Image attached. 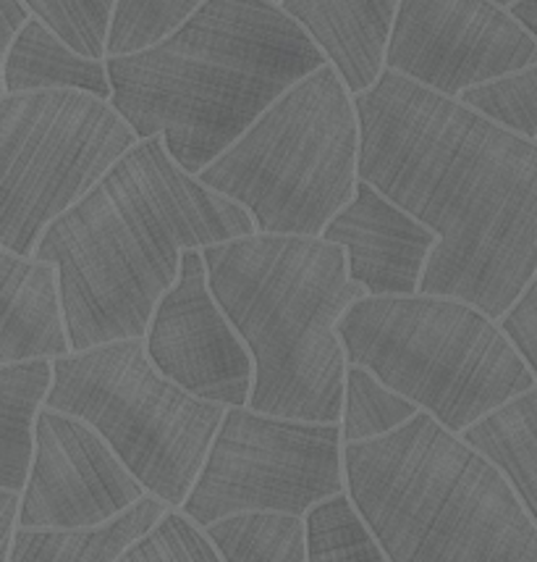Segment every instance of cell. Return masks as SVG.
<instances>
[{"instance_id":"cell-1","label":"cell","mask_w":537,"mask_h":562,"mask_svg":"<svg viewBox=\"0 0 537 562\" xmlns=\"http://www.w3.org/2000/svg\"><path fill=\"white\" fill-rule=\"evenodd\" d=\"M359 179L438 234L420 292L501 321L537 277V143L388 71L354 98Z\"/></svg>"},{"instance_id":"cell-2","label":"cell","mask_w":537,"mask_h":562,"mask_svg":"<svg viewBox=\"0 0 537 562\" xmlns=\"http://www.w3.org/2000/svg\"><path fill=\"white\" fill-rule=\"evenodd\" d=\"M252 234L250 213L181 169L163 137H150L53 221L35 258L58 269L71 352H84L145 339L186 250Z\"/></svg>"},{"instance_id":"cell-3","label":"cell","mask_w":537,"mask_h":562,"mask_svg":"<svg viewBox=\"0 0 537 562\" xmlns=\"http://www.w3.org/2000/svg\"><path fill=\"white\" fill-rule=\"evenodd\" d=\"M105 66L113 109L137 137H163L199 177L328 58L275 0H207L176 35Z\"/></svg>"},{"instance_id":"cell-4","label":"cell","mask_w":537,"mask_h":562,"mask_svg":"<svg viewBox=\"0 0 537 562\" xmlns=\"http://www.w3.org/2000/svg\"><path fill=\"white\" fill-rule=\"evenodd\" d=\"M213 297L254 360L250 405L265 416L341 424L346 350L339 324L365 286L344 247L322 237L252 234L205 247Z\"/></svg>"},{"instance_id":"cell-5","label":"cell","mask_w":537,"mask_h":562,"mask_svg":"<svg viewBox=\"0 0 537 562\" xmlns=\"http://www.w3.org/2000/svg\"><path fill=\"white\" fill-rule=\"evenodd\" d=\"M344 473L391 562H537V526L501 468L430 413L344 445Z\"/></svg>"},{"instance_id":"cell-6","label":"cell","mask_w":537,"mask_h":562,"mask_svg":"<svg viewBox=\"0 0 537 562\" xmlns=\"http://www.w3.org/2000/svg\"><path fill=\"white\" fill-rule=\"evenodd\" d=\"M339 337L349 363L459 437L537 386L499 321L456 297L367 294L344 313Z\"/></svg>"},{"instance_id":"cell-7","label":"cell","mask_w":537,"mask_h":562,"mask_svg":"<svg viewBox=\"0 0 537 562\" xmlns=\"http://www.w3.org/2000/svg\"><path fill=\"white\" fill-rule=\"evenodd\" d=\"M362 126L331 64L278 98L199 182L241 205L258 234L322 237L357 195Z\"/></svg>"},{"instance_id":"cell-8","label":"cell","mask_w":537,"mask_h":562,"mask_svg":"<svg viewBox=\"0 0 537 562\" xmlns=\"http://www.w3.org/2000/svg\"><path fill=\"white\" fill-rule=\"evenodd\" d=\"M50 411L90 424L147 494L181 510L226 418V405L181 390L152 366L145 339L53 360Z\"/></svg>"},{"instance_id":"cell-9","label":"cell","mask_w":537,"mask_h":562,"mask_svg":"<svg viewBox=\"0 0 537 562\" xmlns=\"http://www.w3.org/2000/svg\"><path fill=\"white\" fill-rule=\"evenodd\" d=\"M139 143L111 100L50 90L0 100V245L35 258L53 221Z\"/></svg>"},{"instance_id":"cell-10","label":"cell","mask_w":537,"mask_h":562,"mask_svg":"<svg viewBox=\"0 0 537 562\" xmlns=\"http://www.w3.org/2000/svg\"><path fill=\"white\" fill-rule=\"evenodd\" d=\"M346 492L341 424H312L228 407L181 513L197 526L241 513L307 518Z\"/></svg>"},{"instance_id":"cell-11","label":"cell","mask_w":537,"mask_h":562,"mask_svg":"<svg viewBox=\"0 0 537 562\" xmlns=\"http://www.w3.org/2000/svg\"><path fill=\"white\" fill-rule=\"evenodd\" d=\"M537 66V40L493 0H401L386 69L446 98Z\"/></svg>"},{"instance_id":"cell-12","label":"cell","mask_w":537,"mask_h":562,"mask_svg":"<svg viewBox=\"0 0 537 562\" xmlns=\"http://www.w3.org/2000/svg\"><path fill=\"white\" fill-rule=\"evenodd\" d=\"M145 497V486L95 428L50 407L39 413L35 463L22 492L19 528H95Z\"/></svg>"},{"instance_id":"cell-13","label":"cell","mask_w":537,"mask_h":562,"mask_svg":"<svg viewBox=\"0 0 537 562\" xmlns=\"http://www.w3.org/2000/svg\"><path fill=\"white\" fill-rule=\"evenodd\" d=\"M145 342L152 366L181 390L226 407L250 405L252 352L213 297L203 250L181 256L179 281L158 303Z\"/></svg>"},{"instance_id":"cell-14","label":"cell","mask_w":537,"mask_h":562,"mask_svg":"<svg viewBox=\"0 0 537 562\" xmlns=\"http://www.w3.org/2000/svg\"><path fill=\"white\" fill-rule=\"evenodd\" d=\"M322 239L344 247L349 277L370 297L418 294L438 234L359 179L357 195L325 226Z\"/></svg>"},{"instance_id":"cell-15","label":"cell","mask_w":537,"mask_h":562,"mask_svg":"<svg viewBox=\"0 0 537 562\" xmlns=\"http://www.w3.org/2000/svg\"><path fill=\"white\" fill-rule=\"evenodd\" d=\"M339 71L354 98L386 74V53L401 0H278Z\"/></svg>"},{"instance_id":"cell-16","label":"cell","mask_w":537,"mask_h":562,"mask_svg":"<svg viewBox=\"0 0 537 562\" xmlns=\"http://www.w3.org/2000/svg\"><path fill=\"white\" fill-rule=\"evenodd\" d=\"M0 281H3L0 366L58 360L71 355L56 266L0 250Z\"/></svg>"},{"instance_id":"cell-17","label":"cell","mask_w":537,"mask_h":562,"mask_svg":"<svg viewBox=\"0 0 537 562\" xmlns=\"http://www.w3.org/2000/svg\"><path fill=\"white\" fill-rule=\"evenodd\" d=\"M50 90L90 92L103 100L113 95L105 61L82 56L39 19H32L11 50L3 53V95Z\"/></svg>"},{"instance_id":"cell-18","label":"cell","mask_w":537,"mask_h":562,"mask_svg":"<svg viewBox=\"0 0 537 562\" xmlns=\"http://www.w3.org/2000/svg\"><path fill=\"white\" fill-rule=\"evenodd\" d=\"M173 507L147 494L111 524L73 531L19 528L9 562H118L132 544L150 533Z\"/></svg>"},{"instance_id":"cell-19","label":"cell","mask_w":537,"mask_h":562,"mask_svg":"<svg viewBox=\"0 0 537 562\" xmlns=\"http://www.w3.org/2000/svg\"><path fill=\"white\" fill-rule=\"evenodd\" d=\"M50 390L53 360L0 366V490L24 492Z\"/></svg>"},{"instance_id":"cell-20","label":"cell","mask_w":537,"mask_h":562,"mask_svg":"<svg viewBox=\"0 0 537 562\" xmlns=\"http://www.w3.org/2000/svg\"><path fill=\"white\" fill-rule=\"evenodd\" d=\"M461 439L501 468L537 526V386L469 426Z\"/></svg>"},{"instance_id":"cell-21","label":"cell","mask_w":537,"mask_h":562,"mask_svg":"<svg viewBox=\"0 0 537 562\" xmlns=\"http://www.w3.org/2000/svg\"><path fill=\"white\" fill-rule=\"evenodd\" d=\"M224 562H310L307 520L284 513H241L205 528Z\"/></svg>"},{"instance_id":"cell-22","label":"cell","mask_w":537,"mask_h":562,"mask_svg":"<svg viewBox=\"0 0 537 562\" xmlns=\"http://www.w3.org/2000/svg\"><path fill=\"white\" fill-rule=\"evenodd\" d=\"M420 413V407L407 397L388 390L375 373L362 366L346 368L344 390V416H341V434L344 445L380 439L409 424Z\"/></svg>"},{"instance_id":"cell-23","label":"cell","mask_w":537,"mask_h":562,"mask_svg":"<svg viewBox=\"0 0 537 562\" xmlns=\"http://www.w3.org/2000/svg\"><path fill=\"white\" fill-rule=\"evenodd\" d=\"M305 520L310 562H391L346 492L322 502Z\"/></svg>"},{"instance_id":"cell-24","label":"cell","mask_w":537,"mask_h":562,"mask_svg":"<svg viewBox=\"0 0 537 562\" xmlns=\"http://www.w3.org/2000/svg\"><path fill=\"white\" fill-rule=\"evenodd\" d=\"M207 0H116L107 58L156 48L184 26Z\"/></svg>"},{"instance_id":"cell-25","label":"cell","mask_w":537,"mask_h":562,"mask_svg":"<svg viewBox=\"0 0 537 562\" xmlns=\"http://www.w3.org/2000/svg\"><path fill=\"white\" fill-rule=\"evenodd\" d=\"M459 103L512 135L537 143V66L461 92Z\"/></svg>"},{"instance_id":"cell-26","label":"cell","mask_w":537,"mask_h":562,"mask_svg":"<svg viewBox=\"0 0 537 562\" xmlns=\"http://www.w3.org/2000/svg\"><path fill=\"white\" fill-rule=\"evenodd\" d=\"M32 16L87 58L105 61L116 0H24Z\"/></svg>"},{"instance_id":"cell-27","label":"cell","mask_w":537,"mask_h":562,"mask_svg":"<svg viewBox=\"0 0 537 562\" xmlns=\"http://www.w3.org/2000/svg\"><path fill=\"white\" fill-rule=\"evenodd\" d=\"M118 562H224V558L203 526L181 510H171Z\"/></svg>"},{"instance_id":"cell-28","label":"cell","mask_w":537,"mask_h":562,"mask_svg":"<svg viewBox=\"0 0 537 562\" xmlns=\"http://www.w3.org/2000/svg\"><path fill=\"white\" fill-rule=\"evenodd\" d=\"M499 324L537 379V277Z\"/></svg>"},{"instance_id":"cell-29","label":"cell","mask_w":537,"mask_h":562,"mask_svg":"<svg viewBox=\"0 0 537 562\" xmlns=\"http://www.w3.org/2000/svg\"><path fill=\"white\" fill-rule=\"evenodd\" d=\"M19 515H22V494L11 490H0V550L3 562H9L13 539L19 531Z\"/></svg>"},{"instance_id":"cell-30","label":"cell","mask_w":537,"mask_h":562,"mask_svg":"<svg viewBox=\"0 0 537 562\" xmlns=\"http://www.w3.org/2000/svg\"><path fill=\"white\" fill-rule=\"evenodd\" d=\"M32 19L35 16L26 9L24 0H0V22H3V30H0V50L9 53L11 45L16 43V37L22 35L24 26Z\"/></svg>"},{"instance_id":"cell-31","label":"cell","mask_w":537,"mask_h":562,"mask_svg":"<svg viewBox=\"0 0 537 562\" xmlns=\"http://www.w3.org/2000/svg\"><path fill=\"white\" fill-rule=\"evenodd\" d=\"M514 13V19L537 40V0H519V3L509 9Z\"/></svg>"},{"instance_id":"cell-32","label":"cell","mask_w":537,"mask_h":562,"mask_svg":"<svg viewBox=\"0 0 537 562\" xmlns=\"http://www.w3.org/2000/svg\"><path fill=\"white\" fill-rule=\"evenodd\" d=\"M493 3H499L501 9H512V5L519 3V0H493Z\"/></svg>"},{"instance_id":"cell-33","label":"cell","mask_w":537,"mask_h":562,"mask_svg":"<svg viewBox=\"0 0 537 562\" xmlns=\"http://www.w3.org/2000/svg\"><path fill=\"white\" fill-rule=\"evenodd\" d=\"M275 3H278V0H275Z\"/></svg>"}]
</instances>
